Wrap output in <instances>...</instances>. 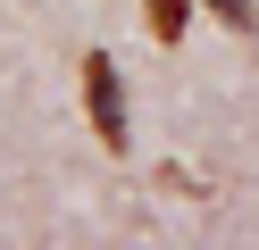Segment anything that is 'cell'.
I'll list each match as a JSON object with an SVG mask.
<instances>
[{
  "mask_svg": "<svg viewBox=\"0 0 259 250\" xmlns=\"http://www.w3.org/2000/svg\"><path fill=\"white\" fill-rule=\"evenodd\" d=\"M84 109H92L101 150H125V142H134V133H125V83H117V59H109V50L84 59Z\"/></svg>",
  "mask_w": 259,
  "mask_h": 250,
  "instance_id": "cell-1",
  "label": "cell"
},
{
  "mask_svg": "<svg viewBox=\"0 0 259 250\" xmlns=\"http://www.w3.org/2000/svg\"><path fill=\"white\" fill-rule=\"evenodd\" d=\"M142 17H151L159 42H184V33H192V0H142Z\"/></svg>",
  "mask_w": 259,
  "mask_h": 250,
  "instance_id": "cell-2",
  "label": "cell"
},
{
  "mask_svg": "<svg viewBox=\"0 0 259 250\" xmlns=\"http://www.w3.org/2000/svg\"><path fill=\"white\" fill-rule=\"evenodd\" d=\"M209 9H218L234 33H259V9H251V0H209Z\"/></svg>",
  "mask_w": 259,
  "mask_h": 250,
  "instance_id": "cell-3",
  "label": "cell"
}]
</instances>
